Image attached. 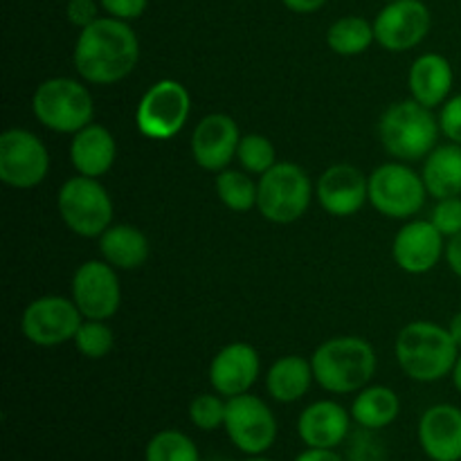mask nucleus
<instances>
[{"label":"nucleus","mask_w":461,"mask_h":461,"mask_svg":"<svg viewBox=\"0 0 461 461\" xmlns=\"http://www.w3.org/2000/svg\"><path fill=\"white\" fill-rule=\"evenodd\" d=\"M50 156L39 135L9 129L0 135V180L14 189H32L45 180Z\"/></svg>","instance_id":"9d476101"},{"label":"nucleus","mask_w":461,"mask_h":461,"mask_svg":"<svg viewBox=\"0 0 461 461\" xmlns=\"http://www.w3.org/2000/svg\"><path fill=\"white\" fill-rule=\"evenodd\" d=\"M453 66H450V61L444 54L437 52L421 54L412 63L408 75V86L410 93H412V99H417L419 104H423L428 108L444 106L446 99L450 97V90H453Z\"/></svg>","instance_id":"4be33fe9"},{"label":"nucleus","mask_w":461,"mask_h":461,"mask_svg":"<svg viewBox=\"0 0 461 461\" xmlns=\"http://www.w3.org/2000/svg\"><path fill=\"white\" fill-rule=\"evenodd\" d=\"M430 221L446 239L457 237L461 232V196L439 198L432 207Z\"/></svg>","instance_id":"473e14b6"},{"label":"nucleus","mask_w":461,"mask_h":461,"mask_svg":"<svg viewBox=\"0 0 461 461\" xmlns=\"http://www.w3.org/2000/svg\"><path fill=\"white\" fill-rule=\"evenodd\" d=\"M439 131V120L432 115V108L417 99L392 104L378 122L383 147L401 162L426 160L437 147Z\"/></svg>","instance_id":"20e7f679"},{"label":"nucleus","mask_w":461,"mask_h":461,"mask_svg":"<svg viewBox=\"0 0 461 461\" xmlns=\"http://www.w3.org/2000/svg\"><path fill=\"white\" fill-rule=\"evenodd\" d=\"M419 444L432 461L461 459V410L439 403L423 412L419 421Z\"/></svg>","instance_id":"6ab92c4d"},{"label":"nucleus","mask_w":461,"mask_h":461,"mask_svg":"<svg viewBox=\"0 0 461 461\" xmlns=\"http://www.w3.org/2000/svg\"><path fill=\"white\" fill-rule=\"evenodd\" d=\"M430 9L423 0H392L378 12L374 34L387 52H408L428 36Z\"/></svg>","instance_id":"4468645a"},{"label":"nucleus","mask_w":461,"mask_h":461,"mask_svg":"<svg viewBox=\"0 0 461 461\" xmlns=\"http://www.w3.org/2000/svg\"><path fill=\"white\" fill-rule=\"evenodd\" d=\"M246 461H273V459H266V457H257V455H252L250 459H246Z\"/></svg>","instance_id":"37998d69"},{"label":"nucleus","mask_w":461,"mask_h":461,"mask_svg":"<svg viewBox=\"0 0 461 461\" xmlns=\"http://www.w3.org/2000/svg\"><path fill=\"white\" fill-rule=\"evenodd\" d=\"M448 331H450V336H453L455 345H457L461 351V311L457 315H453V320H450V324H448Z\"/></svg>","instance_id":"a19ab883"},{"label":"nucleus","mask_w":461,"mask_h":461,"mask_svg":"<svg viewBox=\"0 0 461 461\" xmlns=\"http://www.w3.org/2000/svg\"><path fill=\"white\" fill-rule=\"evenodd\" d=\"M453 383H455V387H457V392L461 394V354H459L457 363H455V369H453Z\"/></svg>","instance_id":"79ce46f5"},{"label":"nucleus","mask_w":461,"mask_h":461,"mask_svg":"<svg viewBox=\"0 0 461 461\" xmlns=\"http://www.w3.org/2000/svg\"><path fill=\"white\" fill-rule=\"evenodd\" d=\"M351 414L336 401H315L297 419V435L309 448L333 450L347 439Z\"/></svg>","instance_id":"aec40b11"},{"label":"nucleus","mask_w":461,"mask_h":461,"mask_svg":"<svg viewBox=\"0 0 461 461\" xmlns=\"http://www.w3.org/2000/svg\"><path fill=\"white\" fill-rule=\"evenodd\" d=\"M192 113V97L176 79H160L142 95L135 108V126L151 140H169L185 126Z\"/></svg>","instance_id":"1a4fd4ad"},{"label":"nucleus","mask_w":461,"mask_h":461,"mask_svg":"<svg viewBox=\"0 0 461 461\" xmlns=\"http://www.w3.org/2000/svg\"><path fill=\"white\" fill-rule=\"evenodd\" d=\"M295 461H342V457L327 448H306L304 453L297 455Z\"/></svg>","instance_id":"ea45409f"},{"label":"nucleus","mask_w":461,"mask_h":461,"mask_svg":"<svg viewBox=\"0 0 461 461\" xmlns=\"http://www.w3.org/2000/svg\"><path fill=\"white\" fill-rule=\"evenodd\" d=\"M439 129L450 142L461 144V93L444 102L439 113Z\"/></svg>","instance_id":"72a5a7b5"},{"label":"nucleus","mask_w":461,"mask_h":461,"mask_svg":"<svg viewBox=\"0 0 461 461\" xmlns=\"http://www.w3.org/2000/svg\"><path fill=\"white\" fill-rule=\"evenodd\" d=\"M84 322V315L77 309L75 300L61 295H45L30 302L23 311V336L39 347H59L75 340L77 329Z\"/></svg>","instance_id":"9b49d317"},{"label":"nucleus","mask_w":461,"mask_h":461,"mask_svg":"<svg viewBox=\"0 0 461 461\" xmlns=\"http://www.w3.org/2000/svg\"><path fill=\"white\" fill-rule=\"evenodd\" d=\"M457 358L459 347L455 345L450 331L435 322H410L396 338V360L412 381H441L453 374Z\"/></svg>","instance_id":"f03ea898"},{"label":"nucleus","mask_w":461,"mask_h":461,"mask_svg":"<svg viewBox=\"0 0 461 461\" xmlns=\"http://www.w3.org/2000/svg\"><path fill=\"white\" fill-rule=\"evenodd\" d=\"M315 381L331 394H351L367 387L376 372V354L365 338L340 336L322 342L311 356Z\"/></svg>","instance_id":"7ed1b4c3"},{"label":"nucleus","mask_w":461,"mask_h":461,"mask_svg":"<svg viewBox=\"0 0 461 461\" xmlns=\"http://www.w3.org/2000/svg\"><path fill=\"white\" fill-rule=\"evenodd\" d=\"M387 3H392V0H387Z\"/></svg>","instance_id":"a18cd8bd"},{"label":"nucleus","mask_w":461,"mask_h":461,"mask_svg":"<svg viewBox=\"0 0 461 461\" xmlns=\"http://www.w3.org/2000/svg\"><path fill=\"white\" fill-rule=\"evenodd\" d=\"M444 239L432 221H410L394 237L392 255L396 266L410 275L430 273L446 252Z\"/></svg>","instance_id":"dca6fc26"},{"label":"nucleus","mask_w":461,"mask_h":461,"mask_svg":"<svg viewBox=\"0 0 461 461\" xmlns=\"http://www.w3.org/2000/svg\"><path fill=\"white\" fill-rule=\"evenodd\" d=\"M104 12L120 21H135L147 12L149 0H99Z\"/></svg>","instance_id":"f704fd0d"},{"label":"nucleus","mask_w":461,"mask_h":461,"mask_svg":"<svg viewBox=\"0 0 461 461\" xmlns=\"http://www.w3.org/2000/svg\"><path fill=\"white\" fill-rule=\"evenodd\" d=\"M376 41L374 23L363 16H342L329 27L327 43L340 57H356L367 52L369 45Z\"/></svg>","instance_id":"bb28decb"},{"label":"nucleus","mask_w":461,"mask_h":461,"mask_svg":"<svg viewBox=\"0 0 461 461\" xmlns=\"http://www.w3.org/2000/svg\"><path fill=\"white\" fill-rule=\"evenodd\" d=\"M32 111L45 129L77 133L93 122L95 104L84 84L68 77H52L36 88Z\"/></svg>","instance_id":"423d86ee"},{"label":"nucleus","mask_w":461,"mask_h":461,"mask_svg":"<svg viewBox=\"0 0 461 461\" xmlns=\"http://www.w3.org/2000/svg\"><path fill=\"white\" fill-rule=\"evenodd\" d=\"M315 196L324 212L338 219H347L363 210L369 201V178L354 165H333L320 176Z\"/></svg>","instance_id":"f3484780"},{"label":"nucleus","mask_w":461,"mask_h":461,"mask_svg":"<svg viewBox=\"0 0 461 461\" xmlns=\"http://www.w3.org/2000/svg\"><path fill=\"white\" fill-rule=\"evenodd\" d=\"M423 183L430 196H461V144L448 142L432 149L423 162Z\"/></svg>","instance_id":"393cba45"},{"label":"nucleus","mask_w":461,"mask_h":461,"mask_svg":"<svg viewBox=\"0 0 461 461\" xmlns=\"http://www.w3.org/2000/svg\"><path fill=\"white\" fill-rule=\"evenodd\" d=\"M216 194L228 210L250 212L257 207V183L248 176V171L223 169L216 176Z\"/></svg>","instance_id":"cd10ccee"},{"label":"nucleus","mask_w":461,"mask_h":461,"mask_svg":"<svg viewBox=\"0 0 461 461\" xmlns=\"http://www.w3.org/2000/svg\"><path fill=\"white\" fill-rule=\"evenodd\" d=\"M237 160L241 162L248 174H266L275 165V147L266 135L248 133L241 135V142L237 149Z\"/></svg>","instance_id":"7c9ffc66"},{"label":"nucleus","mask_w":461,"mask_h":461,"mask_svg":"<svg viewBox=\"0 0 461 461\" xmlns=\"http://www.w3.org/2000/svg\"><path fill=\"white\" fill-rule=\"evenodd\" d=\"M423 176L403 162H385L369 176V203L387 219H410L426 205Z\"/></svg>","instance_id":"6e6552de"},{"label":"nucleus","mask_w":461,"mask_h":461,"mask_svg":"<svg viewBox=\"0 0 461 461\" xmlns=\"http://www.w3.org/2000/svg\"><path fill=\"white\" fill-rule=\"evenodd\" d=\"M140 59V41L129 21L97 18L79 32L72 61L88 84L111 86L133 72Z\"/></svg>","instance_id":"f257e3e1"},{"label":"nucleus","mask_w":461,"mask_h":461,"mask_svg":"<svg viewBox=\"0 0 461 461\" xmlns=\"http://www.w3.org/2000/svg\"><path fill=\"white\" fill-rule=\"evenodd\" d=\"M446 261H448L450 270L461 279V232L457 237L448 239V246H446Z\"/></svg>","instance_id":"4c0bfd02"},{"label":"nucleus","mask_w":461,"mask_h":461,"mask_svg":"<svg viewBox=\"0 0 461 461\" xmlns=\"http://www.w3.org/2000/svg\"><path fill=\"white\" fill-rule=\"evenodd\" d=\"M117 144L111 131L102 124L84 126L77 131L70 144V162L77 174L88 176V178H99L108 174L115 165Z\"/></svg>","instance_id":"412c9836"},{"label":"nucleus","mask_w":461,"mask_h":461,"mask_svg":"<svg viewBox=\"0 0 461 461\" xmlns=\"http://www.w3.org/2000/svg\"><path fill=\"white\" fill-rule=\"evenodd\" d=\"M61 3H68V0H61Z\"/></svg>","instance_id":"c03bdc74"},{"label":"nucleus","mask_w":461,"mask_h":461,"mask_svg":"<svg viewBox=\"0 0 461 461\" xmlns=\"http://www.w3.org/2000/svg\"><path fill=\"white\" fill-rule=\"evenodd\" d=\"M311 198L309 174L295 162H275L257 183V210L270 223H295L306 214Z\"/></svg>","instance_id":"39448f33"},{"label":"nucleus","mask_w":461,"mask_h":461,"mask_svg":"<svg viewBox=\"0 0 461 461\" xmlns=\"http://www.w3.org/2000/svg\"><path fill=\"white\" fill-rule=\"evenodd\" d=\"M99 252L113 268L135 270L149 259V239L135 225H111L99 237Z\"/></svg>","instance_id":"5701e85b"},{"label":"nucleus","mask_w":461,"mask_h":461,"mask_svg":"<svg viewBox=\"0 0 461 461\" xmlns=\"http://www.w3.org/2000/svg\"><path fill=\"white\" fill-rule=\"evenodd\" d=\"M282 3L284 7H288L295 14H313L322 9L327 0H282Z\"/></svg>","instance_id":"58836bf2"},{"label":"nucleus","mask_w":461,"mask_h":461,"mask_svg":"<svg viewBox=\"0 0 461 461\" xmlns=\"http://www.w3.org/2000/svg\"><path fill=\"white\" fill-rule=\"evenodd\" d=\"M401 412V401L394 390L385 385L363 387L351 405V419L367 430H383L392 426Z\"/></svg>","instance_id":"a878e982"},{"label":"nucleus","mask_w":461,"mask_h":461,"mask_svg":"<svg viewBox=\"0 0 461 461\" xmlns=\"http://www.w3.org/2000/svg\"><path fill=\"white\" fill-rule=\"evenodd\" d=\"M144 461H201L196 444L180 430H162L149 439Z\"/></svg>","instance_id":"c85d7f7f"},{"label":"nucleus","mask_w":461,"mask_h":461,"mask_svg":"<svg viewBox=\"0 0 461 461\" xmlns=\"http://www.w3.org/2000/svg\"><path fill=\"white\" fill-rule=\"evenodd\" d=\"M223 428L230 441L246 455L266 453L277 439V419L259 396L252 394L228 399Z\"/></svg>","instance_id":"f8f14e48"},{"label":"nucleus","mask_w":461,"mask_h":461,"mask_svg":"<svg viewBox=\"0 0 461 461\" xmlns=\"http://www.w3.org/2000/svg\"><path fill=\"white\" fill-rule=\"evenodd\" d=\"M57 207L68 230L84 239H99L111 228L113 201L97 178H68L59 189Z\"/></svg>","instance_id":"0eeeda50"},{"label":"nucleus","mask_w":461,"mask_h":461,"mask_svg":"<svg viewBox=\"0 0 461 461\" xmlns=\"http://www.w3.org/2000/svg\"><path fill=\"white\" fill-rule=\"evenodd\" d=\"M225 412H228V401L221 399V394H198L189 403V421L198 430L212 432L225 423Z\"/></svg>","instance_id":"2f4dec72"},{"label":"nucleus","mask_w":461,"mask_h":461,"mask_svg":"<svg viewBox=\"0 0 461 461\" xmlns=\"http://www.w3.org/2000/svg\"><path fill=\"white\" fill-rule=\"evenodd\" d=\"M68 21L75 27L84 30L90 23L97 21V3L95 0H68L66 3Z\"/></svg>","instance_id":"e433bc0d"},{"label":"nucleus","mask_w":461,"mask_h":461,"mask_svg":"<svg viewBox=\"0 0 461 461\" xmlns=\"http://www.w3.org/2000/svg\"><path fill=\"white\" fill-rule=\"evenodd\" d=\"M261 372L259 354L248 342H232L223 347L210 363V383L216 394L232 399L248 394Z\"/></svg>","instance_id":"a211bd4d"},{"label":"nucleus","mask_w":461,"mask_h":461,"mask_svg":"<svg viewBox=\"0 0 461 461\" xmlns=\"http://www.w3.org/2000/svg\"><path fill=\"white\" fill-rule=\"evenodd\" d=\"M113 329L108 327L104 320H86L81 322V327L77 329L75 336V347L79 349L81 356L90 360H99L104 356L111 354L113 349Z\"/></svg>","instance_id":"c756f323"},{"label":"nucleus","mask_w":461,"mask_h":461,"mask_svg":"<svg viewBox=\"0 0 461 461\" xmlns=\"http://www.w3.org/2000/svg\"><path fill=\"white\" fill-rule=\"evenodd\" d=\"M372 430L363 428V432H358L349 448L351 461H381L383 459V446L376 444L369 435Z\"/></svg>","instance_id":"c9c22d12"},{"label":"nucleus","mask_w":461,"mask_h":461,"mask_svg":"<svg viewBox=\"0 0 461 461\" xmlns=\"http://www.w3.org/2000/svg\"><path fill=\"white\" fill-rule=\"evenodd\" d=\"M313 378L315 374L311 360L302 358V356H284V358L275 360L273 367L266 374V387L277 403H295L302 396H306Z\"/></svg>","instance_id":"b1692460"},{"label":"nucleus","mask_w":461,"mask_h":461,"mask_svg":"<svg viewBox=\"0 0 461 461\" xmlns=\"http://www.w3.org/2000/svg\"><path fill=\"white\" fill-rule=\"evenodd\" d=\"M72 300L86 320H108L117 313L122 286L108 261H86L72 275Z\"/></svg>","instance_id":"ddd939ff"},{"label":"nucleus","mask_w":461,"mask_h":461,"mask_svg":"<svg viewBox=\"0 0 461 461\" xmlns=\"http://www.w3.org/2000/svg\"><path fill=\"white\" fill-rule=\"evenodd\" d=\"M459 461H461V459H459Z\"/></svg>","instance_id":"49530a36"},{"label":"nucleus","mask_w":461,"mask_h":461,"mask_svg":"<svg viewBox=\"0 0 461 461\" xmlns=\"http://www.w3.org/2000/svg\"><path fill=\"white\" fill-rule=\"evenodd\" d=\"M239 133L237 122L225 113H210L196 124L192 133V156L205 171H223L237 158Z\"/></svg>","instance_id":"2eb2a0df"}]
</instances>
